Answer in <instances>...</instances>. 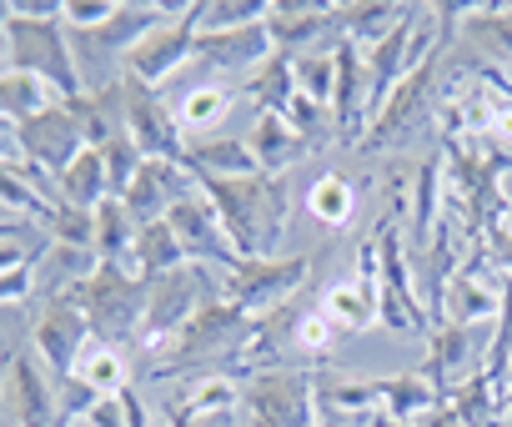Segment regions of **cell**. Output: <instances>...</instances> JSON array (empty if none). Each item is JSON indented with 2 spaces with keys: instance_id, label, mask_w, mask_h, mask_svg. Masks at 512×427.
Wrapping results in <instances>:
<instances>
[{
  "instance_id": "cell-11",
  "label": "cell",
  "mask_w": 512,
  "mask_h": 427,
  "mask_svg": "<svg viewBox=\"0 0 512 427\" xmlns=\"http://www.w3.org/2000/svg\"><path fill=\"white\" fill-rule=\"evenodd\" d=\"M487 347H492V327H452V322H437L427 332V362H422V377L442 392L462 387L467 377L487 372Z\"/></svg>"
},
{
  "instance_id": "cell-36",
  "label": "cell",
  "mask_w": 512,
  "mask_h": 427,
  "mask_svg": "<svg viewBox=\"0 0 512 427\" xmlns=\"http://www.w3.org/2000/svg\"><path fill=\"white\" fill-rule=\"evenodd\" d=\"M272 16V0H196V31H241Z\"/></svg>"
},
{
  "instance_id": "cell-14",
  "label": "cell",
  "mask_w": 512,
  "mask_h": 427,
  "mask_svg": "<svg viewBox=\"0 0 512 427\" xmlns=\"http://www.w3.org/2000/svg\"><path fill=\"white\" fill-rule=\"evenodd\" d=\"M16 136H21V156H26L31 166H41L51 181H56L81 151H86L81 121H76V111H71L66 101H56V106H46L41 116L21 121Z\"/></svg>"
},
{
  "instance_id": "cell-40",
  "label": "cell",
  "mask_w": 512,
  "mask_h": 427,
  "mask_svg": "<svg viewBox=\"0 0 512 427\" xmlns=\"http://www.w3.org/2000/svg\"><path fill=\"white\" fill-rule=\"evenodd\" d=\"M101 161H106V181H111V196H126V186L136 181L141 171V146L131 141V131H116L106 146H101Z\"/></svg>"
},
{
  "instance_id": "cell-31",
  "label": "cell",
  "mask_w": 512,
  "mask_h": 427,
  "mask_svg": "<svg viewBox=\"0 0 512 427\" xmlns=\"http://www.w3.org/2000/svg\"><path fill=\"white\" fill-rule=\"evenodd\" d=\"M136 217L126 211V201L121 196H106L101 206H96V242H91V252L101 257V262H126L131 267V247H136Z\"/></svg>"
},
{
  "instance_id": "cell-5",
  "label": "cell",
  "mask_w": 512,
  "mask_h": 427,
  "mask_svg": "<svg viewBox=\"0 0 512 427\" xmlns=\"http://www.w3.org/2000/svg\"><path fill=\"white\" fill-rule=\"evenodd\" d=\"M221 287H211L206 267H176L156 282H146V317H141V332H136V352L156 357L206 302H216Z\"/></svg>"
},
{
  "instance_id": "cell-10",
  "label": "cell",
  "mask_w": 512,
  "mask_h": 427,
  "mask_svg": "<svg viewBox=\"0 0 512 427\" xmlns=\"http://www.w3.org/2000/svg\"><path fill=\"white\" fill-rule=\"evenodd\" d=\"M166 222H171V232H176V242H181V252H186L191 267H221V272H231L241 262L236 247H231V237H226V227H221V211L211 206V196L201 186H191L181 201H171Z\"/></svg>"
},
{
  "instance_id": "cell-51",
  "label": "cell",
  "mask_w": 512,
  "mask_h": 427,
  "mask_svg": "<svg viewBox=\"0 0 512 427\" xmlns=\"http://www.w3.org/2000/svg\"><path fill=\"white\" fill-rule=\"evenodd\" d=\"M11 21V0H0V26H6Z\"/></svg>"
},
{
  "instance_id": "cell-3",
  "label": "cell",
  "mask_w": 512,
  "mask_h": 427,
  "mask_svg": "<svg viewBox=\"0 0 512 427\" xmlns=\"http://www.w3.org/2000/svg\"><path fill=\"white\" fill-rule=\"evenodd\" d=\"M6 66L46 81L61 101H76L81 96V71H76V46H71V31L61 16H16L6 21Z\"/></svg>"
},
{
  "instance_id": "cell-21",
  "label": "cell",
  "mask_w": 512,
  "mask_h": 427,
  "mask_svg": "<svg viewBox=\"0 0 512 427\" xmlns=\"http://www.w3.org/2000/svg\"><path fill=\"white\" fill-rule=\"evenodd\" d=\"M407 16H412V6H402V0H342V6H337V36L362 46V51H372Z\"/></svg>"
},
{
  "instance_id": "cell-22",
  "label": "cell",
  "mask_w": 512,
  "mask_h": 427,
  "mask_svg": "<svg viewBox=\"0 0 512 427\" xmlns=\"http://www.w3.org/2000/svg\"><path fill=\"white\" fill-rule=\"evenodd\" d=\"M181 166L196 176V181H226V176H251L262 171L246 146V136H196L186 141V156Z\"/></svg>"
},
{
  "instance_id": "cell-2",
  "label": "cell",
  "mask_w": 512,
  "mask_h": 427,
  "mask_svg": "<svg viewBox=\"0 0 512 427\" xmlns=\"http://www.w3.org/2000/svg\"><path fill=\"white\" fill-rule=\"evenodd\" d=\"M246 332H251V317L236 302L216 297L156 352V372L161 377H206V372H216V362L231 367Z\"/></svg>"
},
{
  "instance_id": "cell-13",
  "label": "cell",
  "mask_w": 512,
  "mask_h": 427,
  "mask_svg": "<svg viewBox=\"0 0 512 427\" xmlns=\"http://www.w3.org/2000/svg\"><path fill=\"white\" fill-rule=\"evenodd\" d=\"M126 131L141 146L146 161H181L186 156V136L176 126V106H166L161 91L141 86L126 76Z\"/></svg>"
},
{
  "instance_id": "cell-16",
  "label": "cell",
  "mask_w": 512,
  "mask_h": 427,
  "mask_svg": "<svg viewBox=\"0 0 512 427\" xmlns=\"http://www.w3.org/2000/svg\"><path fill=\"white\" fill-rule=\"evenodd\" d=\"M267 36L282 56H307V51H327V41L337 46V6L327 0H272L267 16Z\"/></svg>"
},
{
  "instance_id": "cell-4",
  "label": "cell",
  "mask_w": 512,
  "mask_h": 427,
  "mask_svg": "<svg viewBox=\"0 0 512 427\" xmlns=\"http://www.w3.org/2000/svg\"><path fill=\"white\" fill-rule=\"evenodd\" d=\"M71 302L86 312L96 342L136 347V332H141V317H146V282H141L126 262H101V267L71 292Z\"/></svg>"
},
{
  "instance_id": "cell-41",
  "label": "cell",
  "mask_w": 512,
  "mask_h": 427,
  "mask_svg": "<svg viewBox=\"0 0 512 427\" xmlns=\"http://www.w3.org/2000/svg\"><path fill=\"white\" fill-rule=\"evenodd\" d=\"M507 362H512V277H502V307L492 322V347H487V372L497 382H507Z\"/></svg>"
},
{
  "instance_id": "cell-37",
  "label": "cell",
  "mask_w": 512,
  "mask_h": 427,
  "mask_svg": "<svg viewBox=\"0 0 512 427\" xmlns=\"http://www.w3.org/2000/svg\"><path fill=\"white\" fill-rule=\"evenodd\" d=\"M41 237L46 242H61V247H86L96 242V211H81V206H66L56 201L46 217H41Z\"/></svg>"
},
{
  "instance_id": "cell-29",
  "label": "cell",
  "mask_w": 512,
  "mask_h": 427,
  "mask_svg": "<svg viewBox=\"0 0 512 427\" xmlns=\"http://www.w3.org/2000/svg\"><path fill=\"white\" fill-rule=\"evenodd\" d=\"M71 377L86 382L96 397H121V392L131 387V357H126L121 347H111V342H91V347L81 352V362H76Z\"/></svg>"
},
{
  "instance_id": "cell-44",
  "label": "cell",
  "mask_w": 512,
  "mask_h": 427,
  "mask_svg": "<svg viewBox=\"0 0 512 427\" xmlns=\"http://www.w3.org/2000/svg\"><path fill=\"white\" fill-rule=\"evenodd\" d=\"M282 116H287V126H292L297 136H307V141L317 146V136H322V126H327V106H322V101H312V96H302V91H297V96H292V106H287Z\"/></svg>"
},
{
  "instance_id": "cell-54",
  "label": "cell",
  "mask_w": 512,
  "mask_h": 427,
  "mask_svg": "<svg viewBox=\"0 0 512 427\" xmlns=\"http://www.w3.org/2000/svg\"><path fill=\"white\" fill-rule=\"evenodd\" d=\"M0 367H6V362H0Z\"/></svg>"
},
{
  "instance_id": "cell-43",
  "label": "cell",
  "mask_w": 512,
  "mask_h": 427,
  "mask_svg": "<svg viewBox=\"0 0 512 427\" xmlns=\"http://www.w3.org/2000/svg\"><path fill=\"white\" fill-rule=\"evenodd\" d=\"M337 337H342V332L327 322V312H322V307L297 317V347H302L307 357H327V352L337 347Z\"/></svg>"
},
{
  "instance_id": "cell-9",
  "label": "cell",
  "mask_w": 512,
  "mask_h": 427,
  "mask_svg": "<svg viewBox=\"0 0 512 427\" xmlns=\"http://www.w3.org/2000/svg\"><path fill=\"white\" fill-rule=\"evenodd\" d=\"M186 61H196V0H191V6H176L161 26H151L136 41V51L126 56V71L121 76H131V81H141V86L156 91Z\"/></svg>"
},
{
  "instance_id": "cell-48",
  "label": "cell",
  "mask_w": 512,
  "mask_h": 427,
  "mask_svg": "<svg viewBox=\"0 0 512 427\" xmlns=\"http://www.w3.org/2000/svg\"><path fill=\"white\" fill-rule=\"evenodd\" d=\"M121 407H126V427H151V412H146V402H141L136 387L121 392Z\"/></svg>"
},
{
  "instance_id": "cell-7",
  "label": "cell",
  "mask_w": 512,
  "mask_h": 427,
  "mask_svg": "<svg viewBox=\"0 0 512 427\" xmlns=\"http://www.w3.org/2000/svg\"><path fill=\"white\" fill-rule=\"evenodd\" d=\"M312 277V257L307 252H292V257H256V262H236L226 272V287L221 297L236 302L251 322L256 317H267L287 302H297L302 282Z\"/></svg>"
},
{
  "instance_id": "cell-23",
  "label": "cell",
  "mask_w": 512,
  "mask_h": 427,
  "mask_svg": "<svg viewBox=\"0 0 512 427\" xmlns=\"http://www.w3.org/2000/svg\"><path fill=\"white\" fill-rule=\"evenodd\" d=\"M101 267V257L96 252H86V247H61V242H46L41 252H36V292L46 297V302H56V297H71L91 272Z\"/></svg>"
},
{
  "instance_id": "cell-1",
  "label": "cell",
  "mask_w": 512,
  "mask_h": 427,
  "mask_svg": "<svg viewBox=\"0 0 512 427\" xmlns=\"http://www.w3.org/2000/svg\"><path fill=\"white\" fill-rule=\"evenodd\" d=\"M211 206L221 211V227L236 247L241 262L256 257H282L287 227H292V191L282 176L251 171V176H226V181H196Z\"/></svg>"
},
{
  "instance_id": "cell-46",
  "label": "cell",
  "mask_w": 512,
  "mask_h": 427,
  "mask_svg": "<svg viewBox=\"0 0 512 427\" xmlns=\"http://www.w3.org/2000/svg\"><path fill=\"white\" fill-rule=\"evenodd\" d=\"M36 252H41V242H21V237H11V242H0V272H16V267H31V262H36Z\"/></svg>"
},
{
  "instance_id": "cell-28",
  "label": "cell",
  "mask_w": 512,
  "mask_h": 427,
  "mask_svg": "<svg viewBox=\"0 0 512 427\" xmlns=\"http://www.w3.org/2000/svg\"><path fill=\"white\" fill-rule=\"evenodd\" d=\"M176 267H186V252H181L171 222H146V227L136 232V247H131V272H136L141 282H156V277H166V272H176Z\"/></svg>"
},
{
  "instance_id": "cell-49",
  "label": "cell",
  "mask_w": 512,
  "mask_h": 427,
  "mask_svg": "<svg viewBox=\"0 0 512 427\" xmlns=\"http://www.w3.org/2000/svg\"><path fill=\"white\" fill-rule=\"evenodd\" d=\"M0 161H21V136L11 121H0Z\"/></svg>"
},
{
  "instance_id": "cell-33",
  "label": "cell",
  "mask_w": 512,
  "mask_h": 427,
  "mask_svg": "<svg viewBox=\"0 0 512 427\" xmlns=\"http://www.w3.org/2000/svg\"><path fill=\"white\" fill-rule=\"evenodd\" d=\"M236 402H241V377H231V372H206V377H191L186 382V392H181V412H191L196 422H211V417H221V412H236Z\"/></svg>"
},
{
  "instance_id": "cell-26",
  "label": "cell",
  "mask_w": 512,
  "mask_h": 427,
  "mask_svg": "<svg viewBox=\"0 0 512 427\" xmlns=\"http://www.w3.org/2000/svg\"><path fill=\"white\" fill-rule=\"evenodd\" d=\"M231 106H236V91H231V86H216V81L206 86V81H201V86H191V91L176 101V126H181L186 141H196L201 131H216V126L231 116Z\"/></svg>"
},
{
  "instance_id": "cell-53",
  "label": "cell",
  "mask_w": 512,
  "mask_h": 427,
  "mask_svg": "<svg viewBox=\"0 0 512 427\" xmlns=\"http://www.w3.org/2000/svg\"><path fill=\"white\" fill-rule=\"evenodd\" d=\"M66 427H86V422H66Z\"/></svg>"
},
{
  "instance_id": "cell-35",
  "label": "cell",
  "mask_w": 512,
  "mask_h": 427,
  "mask_svg": "<svg viewBox=\"0 0 512 427\" xmlns=\"http://www.w3.org/2000/svg\"><path fill=\"white\" fill-rule=\"evenodd\" d=\"M307 211H312L322 227H347V222L357 217V181H347V176H337V171L317 176V181L307 186Z\"/></svg>"
},
{
  "instance_id": "cell-15",
  "label": "cell",
  "mask_w": 512,
  "mask_h": 427,
  "mask_svg": "<svg viewBox=\"0 0 512 427\" xmlns=\"http://www.w3.org/2000/svg\"><path fill=\"white\" fill-rule=\"evenodd\" d=\"M332 61H337V86H332V126H337V141H342V146H362V136H367V126H372L367 51L352 46V41H337V46H332Z\"/></svg>"
},
{
  "instance_id": "cell-20",
  "label": "cell",
  "mask_w": 512,
  "mask_h": 427,
  "mask_svg": "<svg viewBox=\"0 0 512 427\" xmlns=\"http://www.w3.org/2000/svg\"><path fill=\"white\" fill-rule=\"evenodd\" d=\"M287 342H297V307H292V302L251 322V332H246V342H241V352H236V362H231V377H241V372L251 377V372L282 367Z\"/></svg>"
},
{
  "instance_id": "cell-45",
  "label": "cell",
  "mask_w": 512,
  "mask_h": 427,
  "mask_svg": "<svg viewBox=\"0 0 512 427\" xmlns=\"http://www.w3.org/2000/svg\"><path fill=\"white\" fill-rule=\"evenodd\" d=\"M36 297V262L16 267V272H0V307H26Z\"/></svg>"
},
{
  "instance_id": "cell-50",
  "label": "cell",
  "mask_w": 512,
  "mask_h": 427,
  "mask_svg": "<svg viewBox=\"0 0 512 427\" xmlns=\"http://www.w3.org/2000/svg\"><path fill=\"white\" fill-rule=\"evenodd\" d=\"M367 427H407V422H392V417H382V412H377V417H372Z\"/></svg>"
},
{
  "instance_id": "cell-34",
  "label": "cell",
  "mask_w": 512,
  "mask_h": 427,
  "mask_svg": "<svg viewBox=\"0 0 512 427\" xmlns=\"http://www.w3.org/2000/svg\"><path fill=\"white\" fill-rule=\"evenodd\" d=\"M246 91H251V101H256V111H272V116H282L287 106H292V96H297V66H292V56H272L267 66H256L251 71V81H246Z\"/></svg>"
},
{
  "instance_id": "cell-47",
  "label": "cell",
  "mask_w": 512,
  "mask_h": 427,
  "mask_svg": "<svg viewBox=\"0 0 512 427\" xmlns=\"http://www.w3.org/2000/svg\"><path fill=\"white\" fill-rule=\"evenodd\" d=\"M81 422H86V427H126V407H121V397H101Z\"/></svg>"
},
{
  "instance_id": "cell-30",
  "label": "cell",
  "mask_w": 512,
  "mask_h": 427,
  "mask_svg": "<svg viewBox=\"0 0 512 427\" xmlns=\"http://www.w3.org/2000/svg\"><path fill=\"white\" fill-rule=\"evenodd\" d=\"M56 101H61V96H56L46 81H36V76H26V71H16V66H0V121L21 126V121L41 116V111L56 106Z\"/></svg>"
},
{
  "instance_id": "cell-42",
  "label": "cell",
  "mask_w": 512,
  "mask_h": 427,
  "mask_svg": "<svg viewBox=\"0 0 512 427\" xmlns=\"http://www.w3.org/2000/svg\"><path fill=\"white\" fill-rule=\"evenodd\" d=\"M116 11H121V0H61V21H66V31H71V36L106 26Z\"/></svg>"
},
{
  "instance_id": "cell-18",
  "label": "cell",
  "mask_w": 512,
  "mask_h": 427,
  "mask_svg": "<svg viewBox=\"0 0 512 427\" xmlns=\"http://www.w3.org/2000/svg\"><path fill=\"white\" fill-rule=\"evenodd\" d=\"M191 186H196V176L181 161H141V171H136V181L126 186L121 201L136 217V227H146V222H166L171 201H181Z\"/></svg>"
},
{
  "instance_id": "cell-38",
  "label": "cell",
  "mask_w": 512,
  "mask_h": 427,
  "mask_svg": "<svg viewBox=\"0 0 512 427\" xmlns=\"http://www.w3.org/2000/svg\"><path fill=\"white\" fill-rule=\"evenodd\" d=\"M457 36H472V41H487L497 56L512 61V6H467V21Z\"/></svg>"
},
{
  "instance_id": "cell-52",
  "label": "cell",
  "mask_w": 512,
  "mask_h": 427,
  "mask_svg": "<svg viewBox=\"0 0 512 427\" xmlns=\"http://www.w3.org/2000/svg\"><path fill=\"white\" fill-rule=\"evenodd\" d=\"M0 66H6V26H0Z\"/></svg>"
},
{
  "instance_id": "cell-55",
  "label": "cell",
  "mask_w": 512,
  "mask_h": 427,
  "mask_svg": "<svg viewBox=\"0 0 512 427\" xmlns=\"http://www.w3.org/2000/svg\"><path fill=\"white\" fill-rule=\"evenodd\" d=\"M61 427H66V422H61Z\"/></svg>"
},
{
  "instance_id": "cell-39",
  "label": "cell",
  "mask_w": 512,
  "mask_h": 427,
  "mask_svg": "<svg viewBox=\"0 0 512 427\" xmlns=\"http://www.w3.org/2000/svg\"><path fill=\"white\" fill-rule=\"evenodd\" d=\"M297 66V91L322 101L332 111V86H337V61H332V46L327 51H307V56H292Z\"/></svg>"
},
{
  "instance_id": "cell-19",
  "label": "cell",
  "mask_w": 512,
  "mask_h": 427,
  "mask_svg": "<svg viewBox=\"0 0 512 427\" xmlns=\"http://www.w3.org/2000/svg\"><path fill=\"white\" fill-rule=\"evenodd\" d=\"M277 56L272 36H267V21L256 26H241V31H196V61H206L211 71H256Z\"/></svg>"
},
{
  "instance_id": "cell-12",
  "label": "cell",
  "mask_w": 512,
  "mask_h": 427,
  "mask_svg": "<svg viewBox=\"0 0 512 427\" xmlns=\"http://www.w3.org/2000/svg\"><path fill=\"white\" fill-rule=\"evenodd\" d=\"M91 342H96V337H91V322H86V312H81L71 297H56V302H46V307L36 312L31 347H36V357L56 372V382H66V377L76 372V362H81V352H86Z\"/></svg>"
},
{
  "instance_id": "cell-8",
  "label": "cell",
  "mask_w": 512,
  "mask_h": 427,
  "mask_svg": "<svg viewBox=\"0 0 512 427\" xmlns=\"http://www.w3.org/2000/svg\"><path fill=\"white\" fill-rule=\"evenodd\" d=\"M442 56H447V51H437L432 61H422V66L382 101V111L372 116V126H367V136H362L357 151L407 146V141L427 126V116H432V106H437V86H442Z\"/></svg>"
},
{
  "instance_id": "cell-6",
  "label": "cell",
  "mask_w": 512,
  "mask_h": 427,
  "mask_svg": "<svg viewBox=\"0 0 512 427\" xmlns=\"http://www.w3.org/2000/svg\"><path fill=\"white\" fill-rule=\"evenodd\" d=\"M236 412L246 417V427H317L312 367H267L241 377Z\"/></svg>"
},
{
  "instance_id": "cell-24",
  "label": "cell",
  "mask_w": 512,
  "mask_h": 427,
  "mask_svg": "<svg viewBox=\"0 0 512 427\" xmlns=\"http://www.w3.org/2000/svg\"><path fill=\"white\" fill-rule=\"evenodd\" d=\"M377 392H382V417L392 422H427L437 407H442V392L422 377V372H392V377H377Z\"/></svg>"
},
{
  "instance_id": "cell-32",
  "label": "cell",
  "mask_w": 512,
  "mask_h": 427,
  "mask_svg": "<svg viewBox=\"0 0 512 427\" xmlns=\"http://www.w3.org/2000/svg\"><path fill=\"white\" fill-rule=\"evenodd\" d=\"M322 312H327V322L337 332H367L377 322V287H367L357 277L352 282H337V287H327Z\"/></svg>"
},
{
  "instance_id": "cell-25",
  "label": "cell",
  "mask_w": 512,
  "mask_h": 427,
  "mask_svg": "<svg viewBox=\"0 0 512 427\" xmlns=\"http://www.w3.org/2000/svg\"><path fill=\"white\" fill-rule=\"evenodd\" d=\"M246 146H251V156H256V166H262L267 176H282L292 161H302L307 151H312V141L307 136H297L292 126H287V116H256V131L246 136Z\"/></svg>"
},
{
  "instance_id": "cell-17",
  "label": "cell",
  "mask_w": 512,
  "mask_h": 427,
  "mask_svg": "<svg viewBox=\"0 0 512 427\" xmlns=\"http://www.w3.org/2000/svg\"><path fill=\"white\" fill-rule=\"evenodd\" d=\"M11 407H16V427H61V397L36 347H21L11 357Z\"/></svg>"
},
{
  "instance_id": "cell-27",
  "label": "cell",
  "mask_w": 512,
  "mask_h": 427,
  "mask_svg": "<svg viewBox=\"0 0 512 427\" xmlns=\"http://www.w3.org/2000/svg\"><path fill=\"white\" fill-rule=\"evenodd\" d=\"M56 196L66 206H81V211H96L106 196H111V181H106V161L96 146H86L61 176H56Z\"/></svg>"
}]
</instances>
